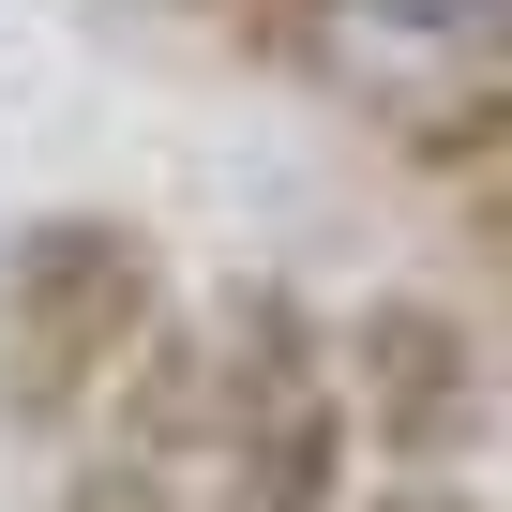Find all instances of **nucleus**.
Wrapping results in <instances>:
<instances>
[{
    "instance_id": "obj_1",
    "label": "nucleus",
    "mask_w": 512,
    "mask_h": 512,
    "mask_svg": "<svg viewBox=\"0 0 512 512\" xmlns=\"http://www.w3.org/2000/svg\"><path fill=\"white\" fill-rule=\"evenodd\" d=\"M166 317H181V287L136 211H31L0 241V422L31 452H76L106 422V392L166 347Z\"/></svg>"
},
{
    "instance_id": "obj_2",
    "label": "nucleus",
    "mask_w": 512,
    "mask_h": 512,
    "mask_svg": "<svg viewBox=\"0 0 512 512\" xmlns=\"http://www.w3.org/2000/svg\"><path fill=\"white\" fill-rule=\"evenodd\" d=\"M211 362V512H347L362 497V407L332 362V317L287 287H226L196 317Z\"/></svg>"
},
{
    "instance_id": "obj_3",
    "label": "nucleus",
    "mask_w": 512,
    "mask_h": 512,
    "mask_svg": "<svg viewBox=\"0 0 512 512\" xmlns=\"http://www.w3.org/2000/svg\"><path fill=\"white\" fill-rule=\"evenodd\" d=\"M332 362H347V407H362L377 467H467L482 422H497V347L452 302H422V287H377L332 332Z\"/></svg>"
},
{
    "instance_id": "obj_4",
    "label": "nucleus",
    "mask_w": 512,
    "mask_h": 512,
    "mask_svg": "<svg viewBox=\"0 0 512 512\" xmlns=\"http://www.w3.org/2000/svg\"><path fill=\"white\" fill-rule=\"evenodd\" d=\"M347 512H482V482H467V467H377Z\"/></svg>"
}]
</instances>
